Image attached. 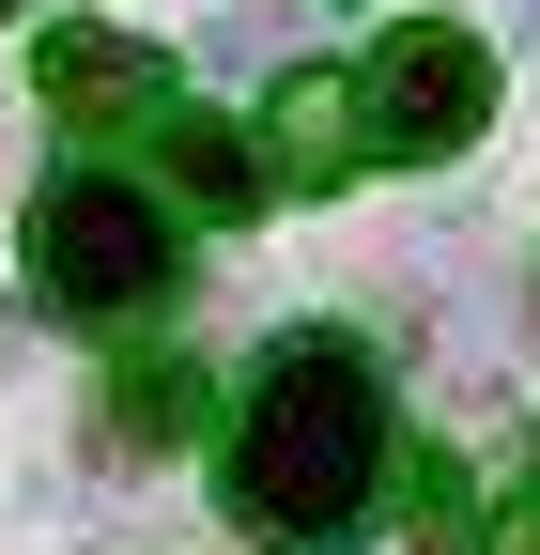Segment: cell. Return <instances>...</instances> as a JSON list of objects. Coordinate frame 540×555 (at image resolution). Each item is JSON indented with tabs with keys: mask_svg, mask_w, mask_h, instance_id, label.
<instances>
[{
	"mask_svg": "<svg viewBox=\"0 0 540 555\" xmlns=\"http://www.w3.org/2000/svg\"><path fill=\"white\" fill-rule=\"evenodd\" d=\"M0 16H31V0H0Z\"/></svg>",
	"mask_w": 540,
	"mask_h": 555,
	"instance_id": "cell-10",
	"label": "cell"
},
{
	"mask_svg": "<svg viewBox=\"0 0 540 555\" xmlns=\"http://www.w3.org/2000/svg\"><path fill=\"white\" fill-rule=\"evenodd\" d=\"M417 555H479V478H463L448 448L417 463Z\"/></svg>",
	"mask_w": 540,
	"mask_h": 555,
	"instance_id": "cell-7",
	"label": "cell"
},
{
	"mask_svg": "<svg viewBox=\"0 0 540 555\" xmlns=\"http://www.w3.org/2000/svg\"><path fill=\"white\" fill-rule=\"evenodd\" d=\"M340 170H356V93L309 62V78H279V108H262V201H279V185L324 201Z\"/></svg>",
	"mask_w": 540,
	"mask_h": 555,
	"instance_id": "cell-5",
	"label": "cell"
},
{
	"mask_svg": "<svg viewBox=\"0 0 540 555\" xmlns=\"http://www.w3.org/2000/svg\"><path fill=\"white\" fill-rule=\"evenodd\" d=\"M386 494V371L340 324H294L232 416V525L262 555H340Z\"/></svg>",
	"mask_w": 540,
	"mask_h": 555,
	"instance_id": "cell-1",
	"label": "cell"
},
{
	"mask_svg": "<svg viewBox=\"0 0 540 555\" xmlns=\"http://www.w3.org/2000/svg\"><path fill=\"white\" fill-rule=\"evenodd\" d=\"M16 247H31V294H47L62 324H140V309L170 294V262H185L170 217H155L124 170H47Z\"/></svg>",
	"mask_w": 540,
	"mask_h": 555,
	"instance_id": "cell-2",
	"label": "cell"
},
{
	"mask_svg": "<svg viewBox=\"0 0 540 555\" xmlns=\"http://www.w3.org/2000/svg\"><path fill=\"white\" fill-rule=\"evenodd\" d=\"M525 31H540V0H525Z\"/></svg>",
	"mask_w": 540,
	"mask_h": 555,
	"instance_id": "cell-11",
	"label": "cell"
},
{
	"mask_svg": "<svg viewBox=\"0 0 540 555\" xmlns=\"http://www.w3.org/2000/svg\"><path fill=\"white\" fill-rule=\"evenodd\" d=\"M185 416H201V371H170V356H155V371H124V433H140V448H170Z\"/></svg>",
	"mask_w": 540,
	"mask_h": 555,
	"instance_id": "cell-8",
	"label": "cell"
},
{
	"mask_svg": "<svg viewBox=\"0 0 540 555\" xmlns=\"http://www.w3.org/2000/svg\"><path fill=\"white\" fill-rule=\"evenodd\" d=\"M31 93L78 124V139H155L185 93H170V62L155 47H124V31H47L31 47Z\"/></svg>",
	"mask_w": 540,
	"mask_h": 555,
	"instance_id": "cell-4",
	"label": "cell"
},
{
	"mask_svg": "<svg viewBox=\"0 0 540 555\" xmlns=\"http://www.w3.org/2000/svg\"><path fill=\"white\" fill-rule=\"evenodd\" d=\"M479 555H540V448H525V494H510V509L479 525Z\"/></svg>",
	"mask_w": 540,
	"mask_h": 555,
	"instance_id": "cell-9",
	"label": "cell"
},
{
	"mask_svg": "<svg viewBox=\"0 0 540 555\" xmlns=\"http://www.w3.org/2000/svg\"><path fill=\"white\" fill-rule=\"evenodd\" d=\"M340 93H356V155L448 170V155H479V139H494V47L448 31V16H417V31H386L371 78H340Z\"/></svg>",
	"mask_w": 540,
	"mask_h": 555,
	"instance_id": "cell-3",
	"label": "cell"
},
{
	"mask_svg": "<svg viewBox=\"0 0 540 555\" xmlns=\"http://www.w3.org/2000/svg\"><path fill=\"white\" fill-rule=\"evenodd\" d=\"M155 170L201 201V217H262V155H247V124H217V108H170L155 124Z\"/></svg>",
	"mask_w": 540,
	"mask_h": 555,
	"instance_id": "cell-6",
	"label": "cell"
}]
</instances>
